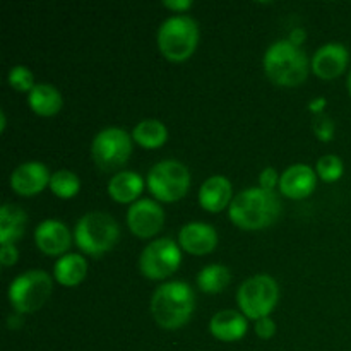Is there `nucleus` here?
<instances>
[{
  "label": "nucleus",
  "mask_w": 351,
  "mask_h": 351,
  "mask_svg": "<svg viewBox=\"0 0 351 351\" xmlns=\"http://www.w3.org/2000/svg\"><path fill=\"white\" fill-rule=\"evenodd\" d=\"M281 213V201L273 191L250 187L233 197L228 206L230 219L245 230H259L273 225Z\"/></svg>",
  "instance_id": "nucleus-1"
},
{
  "label": "nucleus",
  "mask_w": 351,
  "mask_h": 351,
  "mask_svg": "<svg viewBox=\"0 0 351 351\" xmlns=\"http://www.w3.org/2000/svg\"><path fill=\"white\" fill-rule=\"evenodd\" d=\"M194 291L184 281H170L154 290L151 314L165 329H178L194 312Z\"/></svg>",
  "instance_id": "nucleus-2"
},
{
  "label": "nucleus",
  "mask_w": 351,
  "mask_h": 351,
  "mask_svg": "<svg viewBox=\"0 0 351 351\" xmlns=\"http://www.w3.org/2000/svg\"><path fill=\"white\" fill-rule=\"evenodd\" d=\"M264 71L280 86H298L308 75V58L290 40L274 41L264 55Z\"/></svg>",
  "instance_id": "nucleus-3"
},
{
  "label": "nucleus",
  "mask_w": 351,
  "mask_h": 351,
  "mask_svg": "<svg viewBox=\"0 0 351 351\" xmlns=\"http://www.w3.org/2000/svg\"><path fill=\"white\" fill-rule=\"evenodd\" d=\"M119 225L110 215L101 211L88 213L75 225V243L89 256H101L113 249L119 240Z\"/></svg>",
  "instance_id": "nucleus-4"
},
{
  "label": "nucleus",
  "mask_w": 351,
  "mask_h": 351,
  "mask_svg": "<svg viewBox=\"0 0 351 351\" xmlns=\"http://www.w3.org/2000/svg\"><path fill=\"white\" fill-rule=\"evenodd\" d=\"M199 41V27L192 17L171 16L158 31V45L161 53L173 62H182L194 53Z\"/></svg>",
  "instance_id": "nucleus-5"
},
{
  "label": "nucleus",
  "mask_w": 351,
  "mask_h": 351,
  "mask_svg": "<svg viewBox=\"0 0 351 351\" xmlns=\"http://www.w3.org/2000/svg\"><path fill=\"white\" fill-rule=\"evenodd\" d=\"M51 293V278L45 271L33 269L19 274L9 287L10 305L19 314H31L45 305Z\"/></svg>",
  "instance_id": "nucleus-6"
},
{
  "label": "nucleus",
  "mask_w": 351,
  "mask_h": 351,
  "mask_svg": "<svg viewBox=\"0 0 351 351\" xmlns=\"http://www.w3.org/2000/svg\"><path fill=\"white\" fill-rule=\"evenodd\" d=\"M278 297H280L278 283L267 274L249 278L240 285L239 293H237V300L243 315L256 321L269 315V312L276 305Z\"/></svg>",
  "instance_id": "nucleus-7"
},
{
  "label": "nucleus",
  "mask_w": 351,
  "mask_h": 351,
  "mask_svg": "<svg viewBox=\"0 0 351 351\" xmlns=\"http://www.w3.org/2000/svg\"><path fill=\"white\" fill-rule=\"evenodd\" d=\"M191 185L189 170L177 160H163L147 173V187L160 201L173 202L184 197Z\"/></svg>",
  "instance_id": "nucleus-8"
},
{
  "label": "nucleus",
  "mask_w": 351,
  "mask_h": 351,
  "mask_svg": "<svg viewBox=\"0 0 351 351\" xmlns=\"http://www.w3.org/2000/svg\"><path fill=\"white\" fill-rule=\"evenodd\" d=\"M130 153H132V139L125 130L119 129V127L103 129L93 139V160L105 171L122 168L129 160Z\"/></svg>",
  "instance_id": "nucleus-9"
},
{
  "label": "nucleus",
  "mask_w": 351,
  "mask_h": 351,
  "mask_svg": "<svg viewBox=\"0 0 351 351\" xmlns=\"http://www.w3.org/2000/svg\"><path fill=\"white\" fill-rule=\"evenodd\" d=\"M180 249L171 239H158L143 250L139 259L141 273L151 280H163L178 269Z\"/></svg>",
  "instance_id": "nucleus-10"
},
{
  "label": "nucleus",
  "mask_w": 351,
  "mask_h": 351,
  "mask_svg": "<svg viewBox=\"0 0 351 351\" xmlns=\"http://www.w3.org/2000/svg\"><path fill=\"white\" fill-rule=\"evenodd\" d=\"M165 223V211L158 202L151 199H141L132 202L127 211V225L134 235L141 239L156 235Z\"/></svg>",
  "instance_id": "nucleus-11"
},
{
  "label": "nucleus",
  "mask_w": 351,
  "mask_h": 351,
  "mask_svg": "<svg viewBox=\"0 0 351 351\" xmlns=\"http://www.w3.org/2000/svg\"><path fill=\"white\" fill-rule=\"evenodd\" d=\"M48 168L40 161H27L19 165L10 175V187L21 195H34L50 184Z\"/></svg>",
  "instance_id": "nucleus-12"
},
{
  "label": "nucleus",
  "mask_w": 351,
  "mask_h": 351,
  "mask_svg": "<svg viewBox=\"0 0 351 351\" xmlns=\"http://www.w3.org/2000/svg\"><path fill=\"white\" fill-rule=\"evenodd\" d=\"M350 53L339 43H328L315 51L312 58V71L322 79H335L346 69Z\"/></svg>",
  "instance_id": "nucleus-13"
},
{
  "label": "nucleus",
  "mask_w": 351,
  "mask_h": 351,
  "mask_svg": "<svg viewBox=\"0 0 351 351\" xmlns=\"http://www.w3.org/2000/svg\"><path fill=\"white\" fill-rule=\"evenodd\" d=\"M34 240L40 250L48 256H58L71 247V233L69 228L58 219H45L36 226Z\"/></svg>",
  "instance_id": "nucleus-14"
},
{
  "label": "nucleus",
  "mask_w": 351,
  "mask_h": 351,
  "mask_svg": "<svg viewBox=\"0 0 351 351\" xmlns=\"http://www.w3.org/2000/svg\"><path fill=\"white\" fill-rule=\"evenodd\" d=\"M280 189L291 199H304L315 189V171L308 165H291L280 177Z\"/></svg>",
  "instance_id": "nucleus-15"
},
{
  "label": "nucleus",
  "mask_w": 351,
  "mask_h": 351,
  "mask_svg": "<svg viewBox=\"0 0 351 351\" xmlns=\"http://www.w3.org/2000/svg\"><path fill=\"white\" fill-rule=\"evenodd\" d=\"M178 240H180V245L187 252L202 256V254H209L215 249L216 243H218V235H216V230L211 225L187 223L178 233Z\"/></svg>",
  "instance_id": "nucleus-16"
},
{
  "label": "nucleus",
  "mask_w": 351,
  "mask_h": 351,
  "mask_svg": "<svg viewBox=\"0 0 351 351\" xmlns=\"http://www.w3.org/2000/svg\"><path fill=\"white\" fill-rule=\"evenodd\" d=\"M232 199V184L223 175L209 177L199 191V202L204 209L211 213H218L230 204Z\"/></svg>",
  "instance_id": "nucleus-17"
},
{
  "label": "nucleus",
  "mask_w": 351,
  "mask_h": 351,
  "mask_svg": "<svg viewBox=\"0 0 351 351\" xmlns=\"http://www.w3.org/2000/svg\"><path fill=\"white\" fill-rule=\"evenodd\" d=\"M209 329H211L213 336L219 341H237L245 335L247 321L240 312L221 311L213 315Z\"/></svg>",
  "instance_id": "nucleus-18"
},
{
  "label": "nucleus",
  "mask_w": 351,
  "mask_h": 351,
  "mask_svg": "<svg viewBox=\"0 0 351 351\" xmlns=\"http://www.w3.org/2000/svg\"><path fill=\"white\" fill-rule=\"evenodd\" d=\"M27 215L23 208L16 204L2 206L0 211V242L2 245H9L19 240L24 233Z\"/></svg>",
  "instance_id": "nucleus-19"
},
{
  "label": "nucleus",
  "mask_w": 351,
  "mask_h": 351,
  "mask_svg": "<svg viewBox=\"0 0 351 351\" xmlns=\"http://www.w3.org/2000/svg\"><path fill=\"white\" fill-rule=\"evenodd\" d=\"M29 106L41 117L55 115L62 108V96L55 86L40 82L29 91Z\"/></svg>",
  "instance_id": "nucleus-20"
},
{
  "label": "nucleus",
  "mask_w": 351,
  "mask_h": 351,
  "mask_svg": "<svg viewBox=\"0 0 351 351\" xmlns=\"http://www.w3.org/2000/svg\"><path fill=\"white\" fill-rule=\"evenodd\" d=\"M144 182L139 173L134 171H120L110 180L108 194L119 202H134L143 192Z\"/></svg>",
  "instance_id": "nucleus-21"
},
{
  "label": "nucleus",
  "mask_w": 351,
  "mask_h": 351,
  "mask_svg": "<svg viewBox=\"0 0 351 351\" xmlns=\"http://www.w3.org/2000/svg\"><path fill=\"white\" fill-rule=\"evenodd\" d=\"M88 264L79 254H65L53 267L55 280L64 287H75L86 278Z\"/></svg>",
  "instance_id": "nucleus-22"
},
{
  "label": "nucleus",
  "mask_w": 351,
  "mask_h": 351,
  "mask_svg": "<svg viewBox=\"0 0 351 351\" xmlns=\"http://www.w3.org/2000/svg\"><path fill=\"white\" fill-rule=\"evenodd\" d=\"M132 137L144 147H160L167 141L168 130L160 120L146 119L134 127Z\"/></svg>",
  "instance_id": "nucleus-23"
},
{
  "label": "nucleus",
  "mask_w": 351,
  "mask_h": 351,
  "mask_svg": "<svg viewBox=\"0 0 351 351\" xmlns=\"http://www.w3.org/2000/svg\"><path fill=\"white\" fill-rule=\"evenodd\" d=\"M230 278L232 274H230L228 267L221 266V264H211L199 271L197 285L206 293H219L228 287Z\"/></svg>",
  "instance_id": "nucleus-24"
},
{
  "label": "nucleus",
  "mask_w": 351,
  "mask_h": 351,
  "mask_svg": "<svg viewBox=\"0 0 351 351\" xmlns=\"http://www.w3.org/2000/svg\"><path fill=\"white\" fill-rule=\"evenodd\" d=\"M50 189L55 195L62 199L74 197L75 194L81 189V182H79V177L74 173V171L69 170H58L55 171L50 177Z\"/></svg>",
  "instance_id": "nucleus-25"
},
{
  "label": "nucleus",
  "mask_w": 351,
  "mask_h": 351,
  "mask_svg": "<svg viewBox=\"0 0 351 351\" xmlns=\"http://www.w3.org/2000/svg\"><path fill=\"white\" fill-rule=\"evenodd\" d=\"M343 161L341 158L335 154H324L317 161V173L324 182H336L343 175Z\"/></svg>",
  "instance_id": "nucleus-26"
},
{
  "label": "nucleus",
  "mask_w": 351,
  "mask_h": 351,
  "mask_svg": "<svg viewBox=\"0 0 351 351\" xmlns=\"http://www.w3.org/2000/svg\"><path fill=\"white\" fill-rule=\"evenodd\" d=\"M9 84L17 91H31L34 88L33 72L24 65H14L9 71Z\"/></svg>",
  "instance_id": "nucleus-27"
},
{
  "label": "nucleus",
  "mask_w": 351,
  "mask_h": 351,
  "mask_svg": "<svg viewBox=\"0 0 351 351\" xmlns=\"http://www.w3.org/2000/svg\"><path fill=\"white\" fill-rule=\"evenodd\" d=\"M312 125H314L315 136L321 141H331L335 136V122L326 113H315Z\"/></svg>",
  "instance_id": "nucleus-28"
},
{
  "label": "nucleus",
  "mask_w": 351,
  "mask_h": 351,
  "mask_svg": "<svg viewBox=\"0 0 351 351\" xmlns=\"http://www.w3.org/2000/svg\"><path fill=\"white\" fill-rule=\"evenodd\" d=\"M276 332V324L271 317H263L256 322V335L263 339H269Z\"/></svg>",
  "instance_id": "nucleus-29"
},
{
  "label": "nucleus",
  "mask_w": 351,
  "mask_h": 351,
  "mask_svg": "<svg viewBox=\"0 0 351 351\" xmlns=\"http://www.w3.org/2000/svg\"><path fill=\"white\" fill-rule=\"evenodd\" d=\"M278 173L273 167H267L261 171L259 175V182H261V187L266 189V191H273L274 185L278 184Z\"/></svg>",
  "instance_id": "nucleus-30"
},
{
  "label": "nucleus",
  "mask_w": 351,
  "mask_h": 351,
  "mask_svg": "<svg viewBox=\"0 0 351 351\" xmlns=\"http://www.w3.org/2000/svg\"><path fill=\"white\" fill-rule=\"evenodd\" d=\"M17 257H19V252L14 247V243H9V245H2V252H0V261H2V266H12V264L17 263Z\"/></svg>",
  "instance_id": "nucleus-31"
},
{
  "label": "nucleus",
  "mask_w": 351,
  "mask_h": 351,
  "mask_svg": "<svg viewBox=\"0 0 351 351\" xmlns=\"http://www.w3.org/2000/svg\"><path fill=\"white\" fill-rule=\"evenodd\" d=\"M165 7L168 9H175V10H185L192 5L191 0H165L163 2Z\"/></svg>",
  "instance_id": "nucleus-32"
},
{
  "label": "nucleus",
  "mask_w": 351,
  "mask_h": 351,
  "mask_svg": "<svg viewBox=\"0 0 351 351\" xmlns=\"http://www.w3.org/2000/svg\"><path fill=\"white\" fill-rule=\"evenodd\" d=\"M304 40H305V31L302 29V27H295V29L290 33V41H291V43H293V45H297V47H298V45H300Z\"/></svg>",
  "instance_id": "nucleus-33"
},
{
  "label": "nucleus",
  "mask_w": 351,
  "mask_h": 351,
  "mask_svg": "<svg viewBox=\"0 0 351 351\" xmlns=\"http://www.w3.org/2000/svg\"><path fill=\"white\" fill-rule=\"evenodd\" d=\"M326 106V99L324 98H317V99H312L311 101V110L314 113H322Z\"/></svg>",
  "instance_id": "nucleus-34"
},
{
  "label": "nucleus",
  "mask_w": 351,
  "mask_h": 351,
  "mask_svg": "<svg viewBox=\"0 0 351 351\" xmlns=\"http://www.w3.org/2000/svg\"><path fill=\"white\" fill-rule=\"evenodd\" d=\"M7 322H9V328L10 329H19L21 324H23V319H21L19 315H14V317H12V315H10L9 321H7Z\"/></svg>",
  "instance_id": "nucleus-35"
},
{
  "label": "nucleus",
  "mask_w": 351,
  "mask_h": 351,
  "mask_svg": "<svg viewBox=\"0 0 351 351\" xmlns=\"http://www.w3.org/2000/svg\"><path fill=\"white\" fill-rule=\"evenodd\" d=\"M5 129V112L0 110V130Z\"/></svg>",
  "instance_id": "nucleus-36"
},
{
  "label": "nucleus",
  "mask_w": 351,
  "mask_h": 351,
  "mask_svg": "<svg viewBox=\"0 0 351 351\" xmlns=\"http://www.w3.org/2000/svg\"><path fill=\"white\" fill-rule=\"evenodd\" d=\"M348 91H350V95H351V72H350V75H348Z\"/></svg>",
  "instance_id": "nucleus-37"
}]
</instances>
